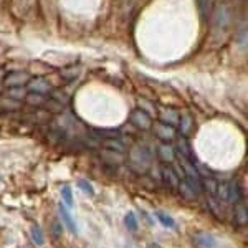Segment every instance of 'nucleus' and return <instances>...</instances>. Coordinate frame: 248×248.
<instances>
[{
    "label": "nucleus",
    "instance_id": "nucleus-1",
    "mask_svg": "<svg viewBox=\"0 0 248 248\" xmlns=\"http://www.w3.org/2000/svg\"><path fill=\"white\" fill-rule=\"evenodd\" d=\"M217 195L222 201L229 202V203H237L242 199V192H240V186L237 182H230V184H218Z\"/></svg>",
    "mask_w": 248,
    "mask_h": 248
},
{
    "label": "nucleus",
    "instance_id": "nucleus-2",
    "mask_svg": "<svg viewBox=\"0 0 248 248\" xmlns=\"http://www.w3.org/2000/svg\"><path fill=\"white\" fill-rule=\"evenodd\" d=\"M129 159H131L133 167L138 169L139 172H144L151 164V154H149V151L144 149V147H134V149L131 151Z\"/></svg>",
    "mask_w": 248,
    "mask_h": 248
},
{
    "label": "nucleus",
    "instance_id": "nucleus-3",
    "mask_svg": "<svg viewBox=\"0 0 248 248\" xmlns=\"http://www.w3.org/2000/svg\"><path fill=\"white\" fill-rule=\"evenodd\" d=\"M129 121L134 127H138V129H141V131H147V129L153 127V118H151L146 111L139 109V108L131 113Z\"/></svg>",
    "mask_w": 248,
    "mask_h": 248
},
{
    "label": "nucleus",
    "instance_id": "nucleus-4",
    "mask_svg": "<svg viewBox=\"0 0 248 248\" xmlns=\"http://www.w3.org/2000/svg\"><path fill=\"white\" fill-rule=\"evenodd\" d=\"M192 245L195 248H217V238L209 232H197L192 235Z\"/></svg>",
    "mask_w": 248,
    "mask_h": 248
},
{
    "label": "nucleus",
    "instance_id": "nucleus-5",
    "mask_svg": "<svg viewBox=\"0 0 248 248\" xmlns=\"http://www.w3.org/2000/svg\"><path fill=\"white\" fill-rule=\"evenodd\" d=\"M162 182L164 186H167L172 190H177L181 177L177 175V172L174 170V167H170V164H166L162 167Z\"/></svg>",
    "mask_w": 248,
    "mask_h": 248
},
{
    "label": "nucleus",
    "instance_id": "nucleus-6",
    "mask_svg": "<svg viewBox=\"0 0 248 248\" xmlns=\"http://www.w3.org/2000/svg\"><path fill=\"white\" fill-rule=\"evenodd\" d=\"M30 79V75L25 73V71H14L10 75H5L3 78V83H5L7 88H15V86H25Z\"/></svg>",
    "mask_w": 248,
    "mask_h": 248
},
{
    "label": "nucleus",
    "instance_id": "nucleus-7",
    "mask_svg": "<svg viewBox=\"0 0 248 248\" xmlns=\"http://www.w3.org/2000/svg\"><path fill=\"white\" fill-rule=\"evenodd\" d=\"M154 133L162 142H170L175 139V129L169 126V124H164V123L154 124Z\"/></svg>",
    "mask_w": 248,
    "mask_h": 248
},
{
    "label": "nucleus",
    "instance_id": "nucleus-8",
    "mask_svg": "<svg viewBox=\"0 0 248 248\" xmlns=\"http://www.w3.org/2000/svg\"><path fill=\"white\" fill-rule=\"evenodd\" d=\"M58 212H60V217H62L63 220V223H65V227L68 230L71 232L73 235H77L78 233V229H77V222H75V218H73V215H71V212L70 209L65 205V203H60L58 205Z\"/></svg>",
    "mask_w": 248,
    "mask_h": 248
},
{
    "label": "nucleus",
    "instance_id": "nucleus-9",
    "mask_svg": "<svg viewBox=\"0 0 248 248\" xmlns=\"http://www.w3.org/2000/svg\"><path fill=\"white\" fill-rule=\"evenodd\" d=\"M30 93H38V94H46L51 91V85L46 81L45 78H31L27 83Z\"/></svg>",
    "mask_w": 248,
    "mask_h": 248
},
{
    "label": "nucleus",
    "instance_id": "nucleus-10",
    "mask_svg": "<svg viewBox=\"0 0 248 248\" xmlns=\"http://www.w3.org/2000/svg\"><path fill=\"white\" fill-rule=\"evenodd\" d=\"M179 118H181V114H179V111L174 109V108H162V109L159 111V119H161V123L169 124L172 127H175L179 124Z\"/></svg>",
    "mask_w": 248,
    "mask_h": 248
},
{
    "label": "nucleus",
    "instance_id": "nucleus-11",
    "mask_svg": "<svg viewBox=\"0 0 248 248\" xmlns=\"http://www.w3.org/2000/svg\"><path fill=\"white\" fill-rule=\"evenodd\" d=\"M157 155L164 164H172L177 157V151L170 146V142H164L157 147Z\"/></svg>",
    "mask_w": 248,
    "mask_h": 248
},
{
    "label": "nucleus",
    "instance_id": "nucleus-12",
    "mask_svg": "<svg viewBox=\"0 0 248 248\" xmlns=\"http://www.w3.org/2000/svg\"><path fill=\"white\" fill-rule=\"evenodd\" d=\"M177 190H179V194H181V197L184 199V201H187V202L195 201V199H197V195H199L197 192L194 190V187H192L187 181H181V182H179Z\"/></svg>",
    "mask_w": 248,
    "mask_h": 248
},
{
    "label": "nucleus",
    "instance_id": "nucleus-13",
    "mask_svg": "<svg viewBox=\"0 0 248 248\" xmlns=\"http://www.w3.org/2000/svg\"><path fill=\"white\" fill-rule=\"evenodd\" d=\"M235 223L238 227H245L248 223V210H247V205L243 202H237L235 203Z\"/></svg>",
    "mask_w": 248,
    "mask_h": 248
},
{
    "label": "nucleus",
    "instance_id": "nucleus-14",
    "mask_svg": "<svg viewBox=\"0 0 248 248\" xmlns=\"http://www.w3.org/2000/svg\"><path fill=\"white\" fill-rule=\"evenodd\" d=\"M179 126H181V134L184 138L189 136L192 133V127H194V119H192V116L189 113L181 114V118H179Z\"/></svg>",
    "mask_w": 248,
    "mask_h": 248
},
{
    "label": "nucleus",
    "instance_id": "nucleus-15",
    "mask_svg": "<svg viewBox=\"0 0 248 248\" xmlns=\"http://www.w3.org/2000/svg\"><path fill=\"white\" fill-rule=\"evenodd\" d=\"M201 187H202V190H205L209 195L215 197V195H217V189H218V182L212 177H201Z\"/></svg>",
    "mask_w": 248,
    "mask_h": 248
},
{
    "label": "nucleus",
    "instance_id": "nucleus-16",
    "mask_svg": "<svg viewBox=\"0 0 248 248\" xmlns=\"http://www.w3.org/2000/svg\"><path fill=\"white\" fill-rule=\"evenodd\" d=\"M25 103H27V105H30V106H35V108L45 106L46 96H45V94H38V93H27V96H25Z\"/></svg>",
    "mask_w": 248,
    "mask_h": 248
},
{
    "label": "nucleus",
    "instance_id": "nucleus-17",
    "mask_svg": "<svg viewBox=\"0 0 248 248\" xmlns=\"http://www.w3.org/2000/svg\"><path fill=\"white\" fill-rule=\"evenodd\" d=\"M124 225H126V229L129 232H138L139 222H138V217H136L134 212H127V214L124 215Z\"/></svg>",
    "mask_w": 248,
    "mask_h": 248
},
{
    "label": "nucleus",
    "instance_id": "nucleus-18",
    "mask_svg": "<svg viewBox=\"0 0 248 248\" xmlns=\"http://www.w3.org/2000/svg\"><path fill=\"white\" fill-rule=\"evenodd\" d=\"M30 233H31V238H33V242L37 243L38 247L45 245V233H43L42 227H40V225H31Z\"/></svg>",
    "mask_w": 248,
    "mask_h": 248
},
{
    "label": "nucleus",
    "instance_id": "nucleus-19",
    "mask_svg": "<svg viewBox=\"0 0 248 248\" xmlns=\"http://www.w3.org/2000/svg\"><path fill=\"white\" fill-rule=\"evenodd\" d=\"M155 218L161 222V225H164L166 229H175V220L170 217V215L164 214L162 210H157L155 212Z\"/></svg>",
    "mask_w": 248,
    "mask_h": 248
},
{
    "label": "nucleus",
    "instance_id": "nucleus-20",
    "mask_svg": "<svg viewBox=\"0 0 248 248\" xmlns=\"http://www.w3.org/2000/svg\"><path fill=\"white\" fill-rule=\"evenodd\" d=\"M7 96L12 98V99H15V101H22V99H25V96H27V90L23 86L9 88V91H7Z\"/></svg>",
    "mask_w": 248,
    "mask_h": 248
},
{
    "label": "nucleus",
    "instance_id": "nucleus-21",
    "mask_svg": "<svg viewBox=\"0 0 248 248\" xmlns=\"http://www.w3.org/2000/svg\"><path fill=\"white\" fill-rule=\"evenodd\" d=\"M62 202L65 203V205L70 209V207H73V190H71V187L70 186H65L62 189Z\"/></svg>",
    "mask_w": 248,
    "mask_h": 248
},
{
    "label": "nucleus",
    "instance_id": "nucleus-22",
    "mask_svg": "<svg viewBox=\"0 0 248 248\" xmlns=\"http://www.w3.org/2000/svg\"><path fill=\"white\" fill-rule=\"evenodd\" d=\"M207 205H209V209L212 214L215 215L217 218H222L223 214H222V209H220V203L217 202V199L212 197V195H209V199H207Z\"/></svg>",
    "mask_w": 248,
    "mask_h": 248
},
{
    "label": "nucleus",
    "instance_id": "nucleus-23",
    "mask_svg": "<svg viewBox=\"0 0 248 248\" xmlns=\"http://www.w3.org/2000/svg\"><path fill=\"white\" fill-rule=\"evenodd\" d=\"M103 146L106 147V149L109 151H114V153H124V146L119 141H116V139H105V142H103Z\"/></svg>",
    "mask_w": 248,
    "mask_h": 248
},
{
    "label": "nucleus",
    "instance_id": "nucleus-24",
    "mask_svg": "<svg viewBox=\"0 0 248 248\" xmlns=\"http://www.w3.org/2000/svg\"><path fill=\"white\" fill-rule=\"evenodd\" d=\"M78 73H79L78 66H71V68H65V70L62 71V77L65 79H73L78 77Z\"/></svg>",
    "mask_w": 248,
    "mask_h": 248
},
{
    "label": "nucleus",
    "instance_id": "nucleus-25",
    "mask_svg": "<svg viewBox=\"0 0 248 248\" xmlns=\"http://www.w3.org/2000/svg\"><path fill=\"white\" fill-rule=\"evenodd\" d=\"M0 105L5 108V109L12 111V109H18L20 101H15V99H12V98H5V99H2V101H0Z\"/></svg>",
    "mask_w": 248,
    "mask_h": 248
},
{
    "label": "nucleus",
    "instance_id": "nucleus-26",
    "mask_svg": "<svg viewBox=\"0 0 248 248\" xmlns=\"http://www.w3.org/2000/svg\"><path fill=\"white\" fill-rule=\"evenodd\" d=\"M78 187H79V189H81L83 192H85L86 195H94L93 186H91V184L88 182V181H83V179H81V181H78Z\"/></svg>",
    "mask_w": 248,
    "mask_h": 248
},
{
    "label": "nucleus",
    "instance_id": "nucleus-27",
    "mask_svg": "<svg viewBox=\"0 0 248 248\" xmlns=\"http://www.w3.org/2000/svg\"><path fill=\"white\" fill-rule=\"evenodd\" d=\"M139 109H142V111H146L147 114L149 116H153L154 114V108H153V105H151L149 101H146V99H139Z\"/></svg>",
    "mask_w": 248,
    "mask_h": 248
},
{
    "label": "nucleus",
    "instance_id": "nucleus-28",
    "mask_svg": "<svg viewBox=\"0 0 248 248\" xmlns=\"http://www.w3.org/2000/svg\"><path fill=\"white\" fill-rule=\"evenodd\" d=\"M3 78H5V71H3L2 68H0V81H2Z\"/></svg>",
    "mask_w": 248,
    "mask_h": 248
},
{
    "label": "nucleus",
    "instance_id": "nucleus-29",
    "mask_svg": "<svg viewBox=\"0 0 248 248\" xmlns=\"http://www.w3.org/2000/svg\"><path fill=\"white\" fill-rule=\"evenodd\" d=\"M149 248H162V247L159 245V243H151V245H149Z\"/></svg>",
    "mask_w": 248,
    "mask_h": 248
},
{
    "label": "nucleus",
    "instance_id": "nucleus-30",
    "mask_svg": "<svg viewBox=\"0 0 248 248\" xmlns=\"http://www.w3.org/2000/svg\"><path fill=\"white\" fill-rule=\"evenodd\" d=\"M23 248H35V247H33V245H25Z\"/></svg>",
    "mask_w": 248,
    "mask_h": 248
},
{
    "label": "nucleus",
    "instance_id": "nucleus-31",
    "mask_svg": "<svg viewBox=\"0 0 248 248\" xmlns=\"http://www.w3.org/2000/svg\"><path fill=\"white\" fill-rule=\"evenodd\" d=\"M126 248H136V247H133V245H127Z\"/></svg>",
    "mask_w": 248,
    "mask_h": 248
},
{
    "label": "nucleus",
    "instance_id": "nucleus-32",
    "mask_svg": "<svg viewBox=\"0 0 248 248\" xmlns=\"http://www.w3.org/2000/svg\"><path fill=\"white\" fill-rule=\"evenodd\" d=\"M0 94H2V86H0Z\"/></svg>",
    "mask_w": 248,
    "mask_h": 248
},
{
    "label": "nucleus",
    "instance_id": "nucleus-33",
    "mask_svg": "<svg viewBox=\"0 0 248 248\" xmlns=\"http://www.w3.org/2000/svg\"><path fill=\"white\" fill-rule=\"evenodd\" d=\"M0 181H2V179H0Z\"/></svg>",
    "mask_w": 248,
    "mask_h": 248
}]
</instances>
